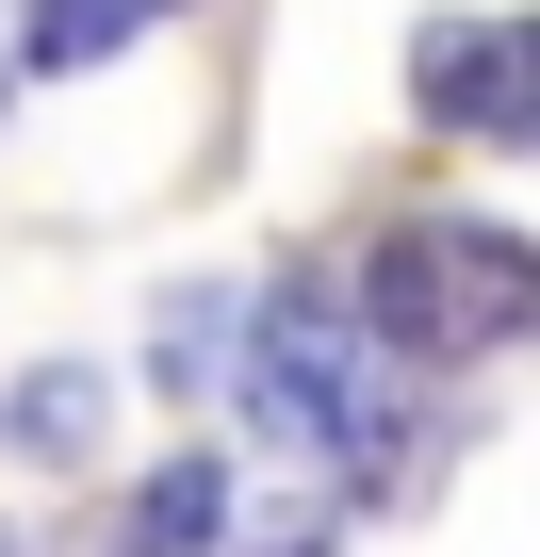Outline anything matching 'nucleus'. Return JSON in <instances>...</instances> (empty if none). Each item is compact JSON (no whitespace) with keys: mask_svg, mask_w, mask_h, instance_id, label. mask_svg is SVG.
<instances>
[{"mask_svg":"<svg viewBox=\"0 0 540 557\" xmlns=\"http://www.w3.org/2000/svg\"><path fill=\"white\" fill-rule=\"evenodd\" d=\"M246 426L279 443V459H328V475H393V443H410V410H393V345H377L344 296L279 278V296H262V329H246Z\"/></svg>","mask_w":540,"mask_h":557,"instance_id":"f257e3e1","label":"nucleus"},{"mask_svg":"<svg viewBox=\"0 0 540 557\" xmlns=\"http://www.w3.org/2000/svg\"><path fill=\"white\" fill-rule=\"evenodd\" d=\"M524 312H540V262H524L507 230H459V213L393 230V246H377V296H361V329H377L393 361H475V345H507Z\"/></svg>","mask_w":540,"mask_h":557,"instance_id":"f03ea898","label":"nucleus"},{"mask_svg":"<svg viewBox=\"0 0 540 557\" xmlns=\"http://www.w3.org/2000/svg\"><path fill=\"white\" fill-rule=\"evenodd\" d=\"M410 99H426L459 148H524V115H540V83H524V17H442V34L410 50Z\"/></svg>","mask_w":540,"mask_h":557,"instance_id":"7ed1b4c3","label":"nucleus"},{"mask_svg":"<svg viewBox=\"0 0 540 557\" xmlns=\"http://www.w3.org/2000/svg\"><path fill=\"white\" fill-rule=\"evenodd\" d=\"M213 524H229V475H213V459H164V475L131 492V524H115V557H197Z\"/></svg>","mask_w":540,"mask_h":557,"instance_id":"20e7f679","label":"nucleus"},{"mask_svg":"<svg viewBox=\"0 0 540 557\" xmlns=\"http://www.w3.org/2000/svg\"><path fill=\"white\" fill-rule=\"evenodd\" d=\"M164 0H17V66H115Z\"/></svg>","mask_w":540,"mask_h":557,"instance_id":"39448f33","label":"nucleus"},{"mask_svg":"<svg viewBox=\"0 0 540 557\" xmlns=\"http://www.w3.org/2000/svg\"><path fill=\"white\" fill-rule=\"evenodd\" d=\"M0 443H17V459H83L99 443V377L83 361H34L17 394H0Z\"/></svg>","mask_w":540,"mask_h":557,"instance_id":"423d86ee","label":"nucleus"},{"mask_svg":"<svg viewBox=\"0 0 540 557\" xmlns=\"http://www.w3.org/2000/svg\"><path fill=\"white\" fill-rule=\"evenodd\" d=\"M0 557H17V541H0Z\"/></svg>","mask_w":540,"mask_h":557,"instance_id":"0eeeda50","label":"nucleus"}]
</instances>
